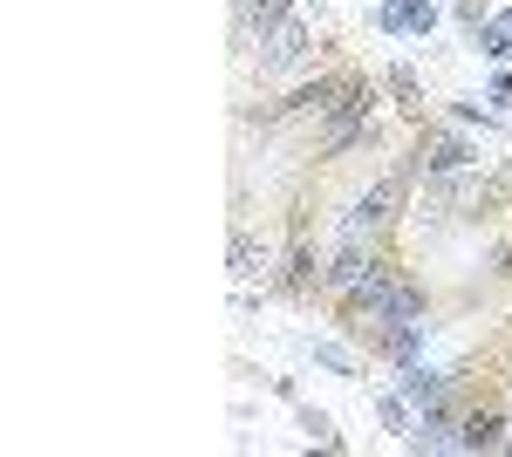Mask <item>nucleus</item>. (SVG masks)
Returning a JSON list of instances; mask_svg holds the SVG:
<instances>
[{
    "mask_svg": "<svg viewBox=\"0 0 512 457\" xmlns=\"http://www.w3.org/2000/svg\"><path fill=\"white\" fill-rule=\"evenodd\" d=\"M308 48H315V35H308V21H294V14H280L274 28H260V62H267V69H294Z\"/></svg>",
    "mask_w": 512,
    "mask_h": 457,
    "instance_id": "1",
    "label": "nucleus"
},
{
    "mask_svg": "<svg viewBox=\"0 0 512 457\" xmlns=\"http://www.w3.org/2000/svg\"><path fill=\"white\" fill-rule=\"evenodd\" d=\"M355 137H369V96H362V89H355L349 103H335V110H328V123H321V157L349 151Z\"/></svg>",
    "mask_w": 512,
    "mask_h": 457,
    "instance_id": "2",
    "label": "nucleus"
},
{
    "mask_svg": "<svg viewBox=\"0 0 512 457\" xmlns=\"http://www.w3.org/2000/svg\"><path fill=\"white\" fill-rule=\"evenodd\" d=\"M396 198H403V178H383L376 191H362V205L349 212V239H362V232H376V226H390Z\"/></svg>",
    "mask_w": 512,
    "mask_h": 457,
    "instance_id": "3",
    "label": "nucleus"
},
{
    "mask_svg": "<svg viewBox=\"0 0 512 457\" xmlns=\"http://www.w3.org/2000/svg\"><path fill=\"white\" fill-rule=\"evenodd\" d=\"M458 444H465V451H492V444H506V417H499V410H472V417L458 423Z\"/></svg>",
    "mask_w": 512,
    "mask_h": 457,
    "instance_id": "4",
    "label": "nucleus"
},
{
    "mask_svg": "<svg viewBox=\"0 0 512 457\" xmlns=\"http://www.w3.org/2000/svg\"><path fill=\"white\" fill-rule=\"evenodd\" d=\"M376 21H383L390 35H431L437 14H431V0H396V7H383Z\"/></svg>",
    "mask_w": 512,
    "mask_h": 457,
    "instance_id": "5",
    "label": "nucleus"
},
{
    "mask_svg": "<svg viewBox=\"0 0 512 457\" xmlns=\"http://www.w3.org/2000/svg\"><path fill=\"white\" fill-rule=\"evenodd\" d=\"M260 273H267V246H253L246 232H233V280H239V287H253Z\"/></svg>",
    "mask_w": 512,
    "mask_h": 457,
    "instance_id": "6",
    "label": "nucleus"
},
{
    "mask_svg": "<svg viewBox=\"0 0 512 457\" xmlns=\"http://www.w3.org/2000/svg\"><path fill=\"white\" fill-rule=\"evenodd\" d=\"M403 396L431 410V403H444V376L437 369H403Z\"/></svg>",
    "mask_w": 512,
    "mask_h": 457,
    "instance_id": "7",
    "label": "nucleus"
},
{
    "mask_svg": "<svg viewBox=\"0 0 512 457\" xmlns=\"http://www.w3.org/2000/svg\"><path fill=\"white\" fill-rule=\"evenodd\" d=\"M424 164H431V171H458V164H472V151H465L458 137H431V144H424Z\"/></svg>",
    "mask_w": 512,
    "mask_h": 457,
    "instance_id": "8",
    "label": "nucleus"
},
{
    "mask_svg": "<svg viewBox=\"0 0 512 457\" xmlns=\"http://www.w3.org/2000/svg\"><path fill=\"white\" fill-rule=\"evenodd\" d=\"M239 14H246L253 28H274L280 14H294V0H239Z\"/></svg>",
    "mask_w": 512,
    "mask_h": 457,
    "instance_id": "9",
    "label": "nucleus"
},
{
    "mask_svg": "<svg viewBox=\"0 0 512 457\" xmlns=\"http://www.w3.org/2000/svg\"><path fill=\"white\" fill-rule=\"evenodd\" d=\"M485 55H499V62H512V14H499V21H485Z\"/></svg>",
    "mask_w": 512,
    "mask_h": 457,
    "instance_id": "10",
    "label": "nucleus"
},
{
    "mask_svg": "<svg viewBox=\"0 0 512 457\" xmlns=\"http://www.w3.org/2000/svg\"><path fill=\"white\" fill-rule=\"evenodd\" d=\"M315 280H328V273H321V260H315V253H294V260H287V287H301V294H308Z\"/></svg>",
    "mask_w": 512,
    "mask_h": 457,
    "instance_id": "11",
    "label": "nucleus"
},
{
    "mask_svg": "<svg viewBox=\"0 0 512 457\" xmlns=\"http://www.w3.org/2000/svg\"><path fill=\"white\" fill-rule=\"evenodd\" d=\"M301 430H308V437H315V444H328V451H335V444H342V437H335V423H328V417H315V410H308V417H301Z\"/></svg>",
    "mask_w": 512,
    "mask_h": 457,
    "instance_id": "12",
    "label": "nucleus"
},
{
    "mask_svg": "<svg viewBox=\"0 0 512 457\" xmlns=\"http://www.w3.org/2000/svg\"><path fill=\"white\" fill-rule=\"evenodd\" d=\"M390 89L403 96V110H417V76L410 69H390Z\"/></svg>",
    "mask_w": 512,
    "mask_h": 457,
    "instance_id": "13",
    "label": "nucleus"
}]
</instances>
